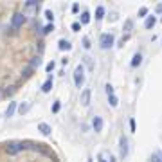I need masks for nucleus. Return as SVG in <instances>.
I'll return each mask as SVG.
<instances>
[{
  "label": "nucleus",
  "mask_w": 162,
  "mask_h": 162,
  "mask_svg": "<svg viewBox=\"0 0 162 162\" xmlns=\"http://www.w3.org/2000/svg\"><path fill=\"white\" fill-rule=\"evenodd\" d=\"M83 83H85V69H83V65H78L74 70V85L78 88H81Z\"/></svg>",
  "instance_id": "f257e3e1"
},
{
  "label": "nucleus",
  "mask_w": 162,
  "mask_h": 162,
  "mask_svg": "<svg viewBox=\"0 0 162 162\" xmlns=\"http://www.w3.org/2000/svg\"><path fill=\"white\" fill-rule=\"evenodd\" d=\"M23 22H25V16L22 13H16L13 16V20H11V25H13V29H20L22 25H23Z\"/></svg>",
  "instance_id": "f03ea898"
},
{
  "label": "nucleus",
  "mask_w": 162,
  "mask_h": 162,
  "mask_svg": "<svg viewBox=\"0 0 162 162\" xmlns=\"http://www.w3.org/2000/svg\"><path fill=\"white\" fill-rule=\"evenodd\" d=\"M112 45H114V36H112V34H108V33H106V34H103V36H101V47H103V49H110Z\"/></svg>",
  "instance_id": "7ed1b4c3"
},
{
  "label": "nucleus",
  "mask_w": 162,
  "mask_h": 162,
  "mask_svg": "<svg viewBox=\"0 0 162 162\" xmlns=\"http://www.w3.org/2000/svg\"><path fill=\"white\" fill-rule=\"evenodd\" d=\"M22 148H23V144L22 142H13V144H9L7 148H5V151L9 153V155H15V153H18Z\"/></svg>",
  "instance_id": "20e7f679"
},
{
  "label": "nucleus",
  "mask_w": 162,
  "mask_h": 162,
  "mask_svg": "<svg viewBox=\"0 0 162 162\" xmlns=\"http://www.w3.org/2000/svg\"><path fill=\"white\" fill-rule=\"evenodd\" d=\"M81 104H83V106H88V104H90V90H88V88H85V90L81 92Z\"/></svg>",
  "instance_id": "39448f33"
},
{
  "label": "nucleus",
  "mask_w": 162,
  "mask_h": 162,
  "mask_svg": "<svg viewBox=\"0 0 162 162\" xmlns=\"http://www.w3.org/2000/svg\"><path fill=\"white\" fill-rule=\"evenodd\" d=\"M51 90H52V76H49V78L45 79V83L41 85V92L47 94V92H51Z\"/></svg>",
  "instance_id": "423d86ee"
},
{
  "label": "nucleus",
  "mask_w": 162,
  "mask_h": 162,
  "mask_svg": "<svg viewBox=\"0 0 162 162\" xmlns=\"http://www.w3.org/2000/svg\"><path fill=\"white\" fill-rule=\"evenodd\" d=\"M38 132H41V135H51V126L47 124V122H40L38 124Z\"/></svg>",
  "instance_id": "0eeeda50"
},
{
  "label": "nucleus",
  "mask_w": 162,
  "mask_h": 162,
  "mask_svg": "<svg viewBox=\"0 0 162 162\" xmlns=\"http://www.w3.org/2000/svg\"><path fill=\"white\" fill-rule=\"evenodd\" d=\"M92 126H94V130H96V132H101V130H103V119L96 115V117H94V121H92Z\"/></svg>",
  "instance_id": "6e6552de"
},
{
  "label": "nucleus",
  "mask_w": 162,
  "mask_h": 162,
  "mask_svg": "<svg viewBox=\"0 0 162 162\" xmlns=\"http://www.w3.org/2000/svg\"><path fill=\"white\" fill-rule=\"evenodd\" d=\"M15 112H16V103H9V106L5 108V117H13Z\"/></svg>",
  "instance_id": "1a4fd4ad"
},
{
  "label": "nucleus",
  "mask_w": 162,
  "mask_h": 162,
  "mask_svg": "<svg viewBox=\"0 0 162 162\" xmlns=\"http://www.w3.org/2000/svg\"><path fill=\"white\" fill-rule=\"evenodd\" d=\"M121 155L122 157L128 155V141H126V137H121Z\"/></svg>",
  "instance_id": "9d476101"
},
{
  "label": "nucleus",
  "mask_w": 162,
  "mask_h": 162,
  "mask_svg": "<svg viewBox=\"0 0 162 162\" xmlns=\"http://www.w3.org/2000/svg\"><path fill=\"white\" fill-rule=\"evenodd\" d=\"M58 47H60V51H70V41L69 40H60V43H58Z\"/></svg>",
  "instance_id": "9b49d317"
},
{
  "label": "nucleus",
  "mask_w": 162,
  "mask_h": 162,
  "mask_svg": "<svg viewBox=\"0 0 162 162\" xmlns=\"http://www.w3.org/2000/svg\"><path fill=\"white\" fill-rule=\"evenodd\" d=\"M155 23H157V18H155V16H148L146 22H144V27H146V29H151Z\"/></svg>",
  "instance_id": "f8f14e48"
},
{
  "label": "nucleus",
  "mask_w": 162,
  "mask_h": 162,
  "mask_svg": "<svg viewBox=\"0 0 162 162\" xmlns=\"http://www.w3.org/2000/svg\"><path fill=\"white\" fill-rule=\"evenodd\" d=\"M29 108H31V104H29V103H22L20 106H18V112H20L22 115H23V114H27V112H29Z\"/></svg>",
  "instance_id": "ddd939ff"
},
{
  "label": "nucleus",
  "mask_w": 162,
  "mask_h": 162,
  "mask_svg": "<svg viewBox=\"0 0 162 162\" xmlns=\"http://www.w3.org/2000/svg\"><path fill=\"white\" fill-rule=\"evenodd\" d=\"M81 18V25H86V23H88V22H90V13H88V11H85V13H83V15H81L79 16Z\"/></svg>",
  "instance_id": "4468645a"
},
{
  "label": "nucleus",
  "mask_w": 162,
  "mask_h": 162,
  "mask_svg": "<svg viewBox=\"0 0 162 162\" xmlns=\"http://www.w3.org/2000/svg\"><path fill=\"white\" fill-rule=\"evenodd\" d=\"M141 61H142V56H141V54H135V56H133V60H132V67H139V65H141Z\"/></svg>",
  "instance_id": "2eb2a0df"
},
{
  "label": "nucleus",
  "mask_w": 162,
  "mask_h": 162,
  "mask_svg": "<svg viewBox=\"0 0 162 162\" xmlns=\"http://www.w3.org/2000/svg\"><path fill=\"white\" fill-rule=\"evenodd\" d=\"M103 15H104V7H103V5H99V7L96 9V18H97V20H101Z\"/></svg>",
  "instance_id": "dca6fc26"
},
{
  "label": "nucleus",
  "mask_w": 162,
  "mask_h": 162,
  "mask_svg": "<svg viewBox=\"0 0 162 162\" xmlns=\"http://www.w3.org/2000/svg\"><path fill=\"white\" fill-rule=\"evenodd\" d=\"M45 18H47V20H49V23H51V22L54 20V13H52L51 9H45Z\"/></svg>",
  "instance_id": "f3484780"
},
{
  "label": "nucleus",
  "mask_w": 162,
  "mask_h": 162,
  "mask_svg": "<svg viewBox=\"0 0 162 162\" xmlns=\"http://www.w3.org/2000/svg\"><path fill=\"white\" fill-rule=\"evenodd\" d=\"M108 103H110V106H117L119 103H117V97H115V94L114 96H108Z\"/></svg>",
  "instance_id": "a211bd4d"
},
{
  "label": "nucleus",
  "mask_w": 162,
  "mask_h": 162,
  "mask_svg": "<svg viewBox=\"0 0 162 162\" xmlns=\"http://www.w3.org/2000/svg\"><path fill=\"white\" fill-rule=\"evenodd\" d=\"M132 27H133V22H132V20L124 22V31H126V33H128V31H132Z\"/></svg>",
  "instance_id": "6ab92c4d"
},
{
  "label": "nucleus",
  "mask_w": 162,
  "mask_h": 162,
  "mask_svg": "<svg viewBox=\"0 0 162 162\" xmlns=\"http://www.w3.org/2000/svg\"><path fill=\"white\" fill-rule=\"evenodd\" d=\"M51 31H54V25H52V23H47V25L43 27V33H45V34H49Z\"/></svg>",
  "instance_id": "aec40b11"
},
{
  "label": "nucleus",
  "mask_w": 162,
  "mask_h": 162,
  "mask_svg": "<svg viewBox=\"0 0 162 162\" xmlns=\"http://www.w3.org/2000/svg\"><path fill=\"white\" fill-rule=\"evenodd\" d=\"M60 108H61L60 101H54V104H52V112H54V114H56V112H60Z\"/></svg>",
  "instance_id": "412c9836"
},
{
  "label": "nucleus",
  "mask_w": 162,
  "mask_h": 162,
  "mask_svg": "<svg viewBox=\"0 0 162 162\" xmlns=\"http://www.w3.org/2000/svg\"><path fill=\"white\" fill-rule=\"evenodd\" d=\"M70 29H72V31H79V29H81V23H79V22H74V23L70 25Z\"/></svg>",
  "instance_id": "4be33fe9"
},
{
  "label": "nucleus",
  "mask_w": 162,
  "mask_h": 162,
  "mask_svg": "<svg viewBox=\"0 0 162 162\" xmlns=\"http://www.w3.org/2000/svg\"><path fill=\"white\" fill-rule=\"evenodd\" d=\"M83 47H85V49H90V40H88V36L83 38Z\"/></svg>",
  "instance_id": "5701e85b"
},
{
  "label": "nucleus",
  "mask_w": 162,
  "mask_h": 162,
  "mask_svg": "<svg viewBox=\"0 0 162 162\" xmlns=\"http://www.w3.org/2000/svg\"><path fill=\"white\" fill-rule=\"evenodd\" d=\"M45 70H47V72H52V70H54V61H51V63H47V67H45Z\"/></svg>",
  "instance_id": "b1692460"
},
{
  "label": "nucleus",
  "mask_w": 162,
  "mask_h": 162,
  "mask_svg": "<svg viewBox=\"0 0 162 162\" xmlns=\"http://www.w3.org/2000/svg\"><path fill=\"white\" fill-rule=\"evenodd\" d=\"M148 15V7H141L139 9V16H146Z\"/></svg>",
  "instance_id": "393cba45"
},
{
  "label": "nucleus",
  "mask_w": 162,
  "mask_h": 162,
  "mask_svg": "<svg viewBox=\"0 0 162 162\" xmlns=\"http://www.w3.org/2000/svg\"><path fill=\"white\" fill-rule=\"evenodd\" d=\"M106 94L108 96H114V86L112 85H106Z\"/></svg>",
  "instance_id": "a878e982"
},
{
  "label": "nucleus",
  "mask_w": 162,
  "mask_h": 162,
  "mask_svg": "<svg viewBox=\"0 0 162 162\" xmlns=\"http://www.w3.org/2000/svg\"><path fill=\"white\" fill-rule=\"evenodd\" d=\"M36 65H40V58H33L31 61V67H36Z\"/></svg>",
  "instance_id": "bb28decb"
},
{
  "label": "nucleus",
  "mask_w": 162,
  "mask_h": 162,
  "mask_svg": "<svg viewBox=\"0 0 162 162\" xmlns=\"http://www.w3.org/2000/svg\"><path fill=\"white\" fill-rule=\"evenodd\" d=\"M130 130L135 132V121H133V119H130Z\"/></svg>",
  "instance_id": "cd10ccee"
},
{
  "label": "nucleus",
  "mask_w": 162,
  "mask_h": 162,
  "mask_svg": "<svg viewBox=\"0 0 162 162\" xmlns=\"http://www.w3.org/2000/svg\"><path fill=\"white\" fill-rule=\"evenodd\" d=\"M36 4H38L36 0H27V5H36Z\"/></svg>",
  "instance_id": "c85d7f7f"
},
{
  "label": "nucleus",
  "mask_w": 162,
  "mask_h": 162,
  "mask_svg": "<svg viewBox=\"0 0 162 162\" xmlns=\"http://www.w3.org/2000/svg\"><path fill=\"white\" fill-rule=\"evenodd\" d=\"M72 11H74V13H78V11H79V5H78V4H74V5H72Z\"/></svg>",
  "instance_id": "c756f323"
},
{
  "label": "nucleus",
  "mask_w": 162,
  "mask_h": 162,
  "mask_svg": "<svg viewBox=\"0 0 162 162\" xmlns=\"http://www.w3.org/2000/svg\"><path fill=\"white\" fill-rule=\"evenodd\" d=\"M157 11H159V13H162V4H159V5H157Z\"/></svg>",
  "instance_id": "7c9ffc66"
},
{
  "label": "nucleus",
  "mask_w": 162,
  "mask_h": 162,
  "mask_svg": "<svg viewBox=\"0 0 162 162\" xmlns=\"http://www.w3.org/2000/svg\"><path fill=\"white\" fill-rule=\"evenodd\" d=\"M0 97H2V94H0Z\"/></svg>",
  "instance_id": "2f4dec72"
}]
</instances>
